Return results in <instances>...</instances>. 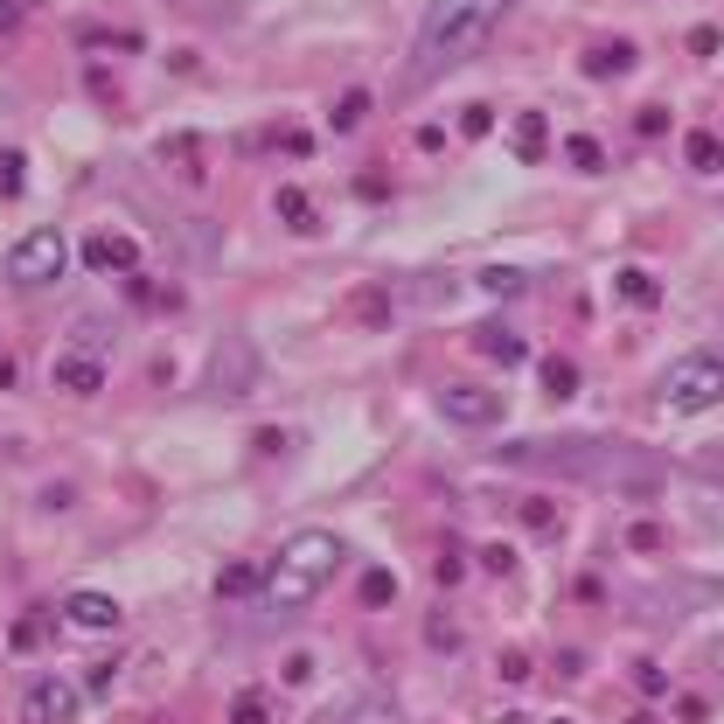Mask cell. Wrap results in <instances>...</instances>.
<instances>
[{
	"label": "cell",
	"instance_id": "cell-29",
	"mask_svg": "<svg viewBox=\"0 0 724 724\" xmlns=\"http://www.w3.org/2000/svg\"><path fill=\"white\" fill-rule=\"evenodd\" d=\"M634 690H641V697H669V669H655V662H641V669H634Z\"/></svg>",
	"mask_w": 724,
	"mask_h": 724
},
{
	"label": "cell",
	"instance_id": "cell-2",
	"mask_svg": "<svg viewBox=\"0 0 724 724\" xmlns=\"http://www.w3.org/2000/svg\"><path fill=\"white\" fill-rule=\"evenodd\" d=\"M509 467H537V474H571V481H662L655 460H641V453L627 446H599V440H550V446H523L509 453Z\"/></svg>",
	"mask_w": 724,
	"mask_h": 724
},
{
	"label": "cell",
	"instance_id": "cell-34",
	"mask_svg": "<svg viewBox=\"0 0 724 724\" xmlns=\"http://www.w3.org/2000/svg\"><path fill=\"white\" fill-rule=\"evenodd\" d=\"M717 662H724V641H717Z\"/></svg>",
	"mask_w": 724,
	"mask_h": 724
},
{
	"label": "cell",
	"instance_id": "cell-26",
	"mask_svg": "<svg viewBox=\"0 0 724 724\" xmlns=\"http://www.w3.org/2000/svg\"><path fill=\"white\" fill-rule=\"evenodd\" d=\"M279 682H285V690H300V682H314V655H307V647L279 662Z\"/></svg>",
	"mask_w": 724,
	"mask_h": 724
},
{
	"label": "cell",
	"instance_id": "cell-35",
	"mask_svg": "<svg viewBox=\"0 0 724 724\" xmlns=\"http://www.w3.org/2000/svg\"><path fill=\"white\" fill-rule=\"evenodd\" d=\"M558 724H564V717H558Z\"/></svg>",
	"mask_w": 724,
	"mask_h": 724
},
{
	"label": "cell",
	"instance_id": "cell-9",
	"mask_svg": "<svg viewBox=\"0 0 724 724\" xmlns=\"http://www.w3.org/2000/svg\"><path fill=\"white\" fill-rule=\"evenodd\" d=\"M63 620L78 627V634H112L126 614H119V599H112V593H70L63 599Z\"/></svg>",
	"mask_w": 724,
	"mask_h": 724
},
{
	"label": "cell",
	"instance_id": "cell-13",
	"mask_svg": "<svg viewBox=\"0 0 724 724\" xmlns=\"http://www.w3.org/2000/svg\"><path fill=\"white\" fill-rule=\"evenodd\" d=\"M474 349H481L488 362H502V370L529 362V341H523V335H509V328H474Z\"/></svg>",
	"mask_w": 724,
	"mask_h": 724
},
{
	"label": "cell",
	"instance_id": "cell-7",
	"mask_svg": "<svg viewBox=\"0 0 724 724\" xmlns=\"http://www.w3.org/2000/svg\"><path fill=\"white\" fill-rule=\"evenodd\" d=\"M432 397H440V411L453 418V425H494V418H502V397L474 390V384H440Z\"/></svg>",
	"mask_w": 724,
	"mask_h": 724
},
{
	"label": "cell",
	"instance_id": "cell-28",
	"mask_svg": "<svg viewBox=\"0 0 724 724\" xmlns=\"http://www.w3.org/2000/svg\"><path fill=\"white\" fill-rule=\"evenodd\" d=\"M634 132H641V140H662V132H669V112H662V105H641V112H634Z\"/></svg>",
	"mask_w": 724,
	"mask_h": 724
},
{
	"label": "cell",
	"instance_id": "cell-17",
	"mask_svg": "<svg viewBox=\"0 0 724 724\" xmlns=\"http://www.w3.org/2000/svg\"><path fill=\"white\" fill-rule=\"evenodd\" d=\"M544 147H550V119H544V112H523V119H516V154L544 161Z\"/></svg>",
	"mask_w": 724,
	"mask_h": 724
},
{
	"label": "cell",
	"instance_id": "cell-18",
	"mask_svg": "<svg viewBox=\"0 0 724 724\" xmlns=\"http://www.w3.org/2000/svg\"><path fill=\"white\" fill-rule=\"evenodd\" d=\"M620 300H627V307H655V300H662L655 272H641V265H627V272H620Z\"/></svg>",
	"mask_w": 724,
	"mask_h": 724
},
{
	"label": "cell",
	"instance_id": "cell-25",
	"mask_svg": "<svg viewBox=\"0 0 724 724\" xmlns=\"http://www.w3.org/2000/svg\"><path fill=\"white\" fill-rule=\"evenodd\" d=\"M481 293H494V300L523 293V272H509V265H488V272H481Z\"/></svg>",
	"mask_w": 724,
	"mask_h": 724
},
{
	"label": "cell",
	"instance_id": "cell-14",
	"mask_svg": "<svg viewBox=\"0 0 724 724\" xmlns=\"http://www.w3.org/2000/svg\"><path fill=\"white\" fill-rule=\"evenodd\" d=\"M627 70H634V49H627V43L585 49V78H627Z\"/></svg>",
	"mask_w": 724,
	"mask_h": 724
},
{
	"label": "cell",
	"instance_id": "cell-1",
	"mask_svg": "<svg viewBox=\"0 0 724 724\" xmlns=\"http://www.w3.org/2000/svg\"><path fill=\"white\" fill-rule=\"evenodd\" d=\"M502 14H509V0H432L425 22H418V43L405 56V91H425V84L453 78V70L494 35Z\"/></svg>",
	"mask_w": 724,
	"mask_h": 724
},
{
	"label": "cell",
	"instance_id": "cell-22",
	"mask_svg": "<svg viewBox=\"0 0 724 724\" xmlns=\"http://www.w3.org/2000/svg\"><path fill=\"white\" fill-rule=\"evenodd\" d=\"M390 599H397V579L384 564H370V571H362V606H390Z\"/></svg>",
	"mask_w": 724,
	"mask_h": 724
},
{
	"label": "cell",
	"instance_id": "cell-21",
	"mask_svg": "<svg viewBox=\"0 0 724 724\" xmlns=\"http://www.w3.org/2000/svg\"><path fill=\"white\" fill-rule=\"evenodd\" d=\"M571 390H579V362H571V355H550V362H544V397H571Z\"/></svg>",
	"mask_w": 724,
	"mask_h": 724
},
{
	"label": "cell",
	"instance_id": "cell-10",
	"mask_svg": "<svg viewBox=\"0 0 724 724\" xmlns=\"http://www.w3.org/2000/svg\"><path fill=\"white\" fill-rule=\"evenodd\" d=\"M84 272H140V244L105 231V237H84Z\"/></svg>",
	"mask_w": 724,
	"mask_h": 724
},
{
	"label": "cell",
	"instance_id": "cell-20",
	"mask_svg": "<svg viewBox=\"0 0 724 724\" xmlns=\"http://www.w3.org/2000/svg\"><path fill=\"white\" fill-rule=\"evenodd\" d=\"M564 161L579 167V175H599V167H606V154H599L593 132H571V140H564Z\"/></svg>",
	"mask_w": 724,
	"mask_h": 724
},
{
	"label": "cell",
	"instance_id": "cell-33",
	"mask_svg": "<svg viewBox=\"0 0 724 724\" xmlns=\"http://www.w3.org/2000/svg\"><path fill=\"white\" fill-rule=\"evenodd\" d=\"M14 647H22V655H28V647H43V620H14Z\"/></svg>",
	"mask_w": 724,
	"mask_h": 724
},
{
	"label": "cell",
	"instance_id": "cell-24",
	"mask_svg": "<svg viewBox=\"0 0 724 724\" xmlns=\"http://www.w3.org/2000/svg\"><path fill=\"white\" fill-rule=\"evenodd\" d=\"M362 119H370V91H349V98L335 105V132H355Z\"/></svg>",
	"mask_w": 724,
	"mask_h": 724
},
{
	"label": "cell",
	"instance_id": "cell-23",
	"mask_svg": "<svg viewBox=\"0 0 724 724\" xmlns=\"http://www.w3.org/2000/svg\"><path fill=\"white\" fill-rule=\"evenodd\" d=\"M231 724H272V703H265L258 690H237L231 697Z\"/></svg>",
	"mask_w": 724,
	"mask_h": 724
},
{
	"label": "cell",
	"instance_id": "cell-15",
	"mask_svg": "<svg viewBox=\"0 0 724 724\" xmlns=\"http://www.w3.org/2000/svg\"><path fill=\"white\" fill-rule=\"evenodd\" d=\"M682 161H690L697 175H724V140L717 132H690V140H682Z\"/></svg>",
	"mask_w": 724,
	"mask_h": 724
},
{
	"label": "cell",
	"instance_id": "cell-4",
	"mask_svg": "<svg viewBox=\"0 0 724 724\" xmlns=\"http://www.w3.org/2000/svg\"><path fill=\"white\" fill-rule=\"evenodd\" d=\"M724 397V362L717 349H697V355H682L669 376H662V405L669 411H711Z\"/></svg>",
	"mask_w": 724,
	"mask_h": 724
},
{
	"label": "cell",
	"instance_id": "cell-8",
	"mask_svg": "<svg viewBox=\"0 0 724 724\" xmlns=\"http://www.w3.org/2000/svg\"><path fill=\"white\" fill-rule=\"evenodd\" d=\"M252 376H258V355L244 349L237 335H223L217 370H209V390H217V397H237V390H252Z\"/></svg>",
	"mask_w": 724,
	"mask_h": 724
},
{
	"label": "cell",
	"instance_id": "cell-5",
	"mask_svg": "<svg viewBox=\"0 0 724 724\" xmlns=\"http://www.w3.org/2000/svg\"><path fill=\"white\" fill-rule=\"evenodd\" d=\"M63 265H70V237L63 231H28L8 252V272L22 279V285H56V279H63Z\"/></svg>",
	"mask_w": 724,
	"mask_h": 724
},
{
	"label": "cell",
	"instance_id": "cell-27",
	"mask_svg": "<svg viewBox=\"0 0 724 724\" xmlns=\"http://www.w3.org/2000/svg\"><path fill=\"white\" fill-rule=\"evenodd\" d=\"M488 132H494V112L488 105H467L460 112V140H488Z\"/></svg>",
	"mask_w": 724,
	"mask_h": 724
},
{
	"label": "cell",
	"instance_id": "cell-12",
	"mask_svg": "<svg viewBox=\"0 0 724 724\" xmlns=\"http://www.w3.org/2000/svg\"><path fill=\"white\" fill-rule=\"evenodd\" d=\"M335 724H405V717H397V697L390 690H355L335 711Z\"/></svg>",
	"mask_w": 724,
	"mask_h": 724
},
{
	"label": "cell",
	"instance_id": "cell-11",
	"mask_svg": "<svg viewBox=\"0 0 724 724\" xmlns=\"http://www.w3.org/2000/svg\"><path fill=\"white\" fill-rule=\"evenodd\" d=\"M56 390H63V397H98L105 390V362L84 355V349H70L63 362H56Z\"/></svg>",
	"mask_w": 724,
	"mask_h": 724
},
{
	"label": "cell",
	"instance_id": "cell-30",
	"mask_svg": "<svg viewBox=\"0 0 724 724\" xmlns=\"http://www.w3.org/2000/svg\"><path fill=\"white\" fill-rule=\"evenodd\" d=\"M523 529H537V537H550V529H558V509H550V502H523Z\"/></svg>",
	"mask_w": 724,
	"mask_h": 724
},
{
	"label": "cell",
	"instance_id": "cell-3",
	"mask_svg": "<svg viewBox=\"0 0 724 724\" xmlns=\"http://www.w3.org/2000/svg\"><path fill=\"white\" fill-rule=\"evenodd\" d=\"M341 571V537L335 529H300L293 544L279 550V564H272V579H265V593H272V606H285V614H293V606H307L320 585H328Z\"/></svg>",
	"mask_w": 724,
	"mask_h": 724
},
{
	"label": "cell",
	"instance_id": "cell-6",
	"mask_svg": "<svg viewBox=\"0 0 724 724\" xmlns=\"http://www.w3.org/2000/svg\"><path fill=\"white\" fill-rule=\"evenodd\" d=\"M22 717L28 724H70L78 717V690H70L63 676H35L22 690Z\"/></svg>",
	"mask_w": 724,
	"mask_h": 724
},
{
	"label": "cell",
	"instance_id": "cell-16",
	"mask_svg": "<svg viewBox=\"0 0 724 724\" xmlns=\"http://www.w3.org/2000/svg\"><path fill=\"white\" fill-rule=\"evenodd\" d=\"M272 209L285 217V231H314V202H307V188H293V182H285L279 196H272Z\"/></svg>",
	"mask_w": 724,
	"mask_h": 724
},
{
	"label": "cell",
	"instance_id": "cell-32",
	"mask_svg": "<svg viewBox=\"0 0 724 724\" xmlns=\"http://www.w3.org/2000/svg\"><path fill=\"white\" fill-rule=\"evenodd\" d=\"M0 196H22V154L0 161Z\"/></svg>",
	"mask_w": 724,
	"mask_h": 724
},
{
	"label": "cell",
	"instance_id": "cell-19",
	"mask_svg": "<svg viewBox=\"0 0 724 724\" xmlns=\"http://www.w3.org/2000/svg\"><path fill=\"white\" fill-rule=\"evenodd\" d=\"M258 585H265L258 564H223V571H217V593H223V599H244V593H258Z\"/></svg>",
	"mask_w": 724,
	"mask_h": 724
},
{
	"label": "cell",
	"instance_id": "cell-31",
	"mask_svg": "<svg viewBox=\"0 0 724 724\" xmlns=\"http://www.w3.org/2000/svg\"><path fill=\"white\" fill-rule=\"evenodd\" d=\"M627 550H662V523H627Z\"/></svg>",
	"mask_w": 724,
	"mask_h": 724
}]
</instances>
